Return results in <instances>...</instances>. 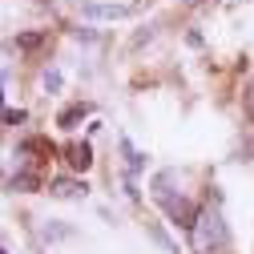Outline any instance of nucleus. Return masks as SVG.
Wrapping results in <instances>:
<instances>
[{
  "label": "nucleus",
  "mask_w": 254,
  "mask_h": 254,
  "mask_svg": "<svg viewBox=\"0 0 254 254\" xmlns=\"http://www.w3.org/2000/svg\"><path fill=\"white\" fill-rule=\"evenodd\" d=\"M153 198L157 202H162V210L178 222V226H194V218H198V210L194 206H190V198L182 194V174L178 170H162V174H157L153 178Z\"/></svg>",
  "instance_id": "nucleus-1"
},
{
  "label": "nucleus",
  "mask_w": 254,
  "mask_h": 254,
  "mask_svg": "<svg viewBox=\"0 0 254 254\" xmlns=\"http://www.w3.org/2000/svg\"><path fill=\"white\" fill-rule=\"evenodd\" d=\"M190 242H194V250H198V254H214V250H222V246L230 242L226 222H222L218 206H202V210H198L194 226H190Z\"/></svg>",
  "instance_id": "nucleus-2"
},
{
  "label": "nucleus",
  "mask_w": 254,
  "mask_h": 254,
  "mask_svg": "<svg viewBox=\"0 0 254 254\" xmlns=\"http://www.w3.org/2000/svg\"><path fill=\"white\" fill-rule=\"evenodd\" d=\"M49 194H53V198H81V194H85V182H77V178H57V182H49Z\"/></svg>",
  "instance_id": "nucleus-3"
},
{
  "label": "nucleus",
  "mask_w": 254,
  "mask_h": 254,
  "mask_svg": "<svg viewBox=\"0 0 254 254\" xmlns=\"http://www.w3.org/2000/svg\"><path fill=\"white\" fill-rule=\"evenodd\" d=\"M65 162H69L73 170H89V166H93V149H89L85 141H73V145L65 149Z\"/></svg>",
  "instance_id": "nucleus-4"
},
{
  "label": "nucleus",
  "mask_w": 254,
  "mask_h": 254,
  "mask_svg": "<svg viewBox=\"0 0 254 254\" xmlns=\"http://www.w3.org/2000/svg\"><path fill=\"white\" fill-rule=\"evenodd\" d=\"M85 16H101V20H117V16H129V4H81Z\"/></svg>",
  "instance_id": "nucleus-5"
},
{
  "label": "nucleus",
  "mask_w": 254,
  "mask_h": 254,
  "mask_svg": "<svg viewBox=\"0 0 254 254\" xmlns=\"http://www.w3.org/2000/svg\"><path fill=\"white\" fill-rule=\"evenodd\" d=\"M8 186H12V190H24V194H28V190H37V186H41V178H37L33 170H20V174L8 178Z\"/></svg>",
  "instance_id": "nucleus-6"
},
{
  "label": "nucleus",
  "mask_w": 254,
  "mask_h": 254,
  "mask_svg": "<svg viewBox=\"0 0 254 254\" xmlns=\"http://www.w3.org/2000/svg\"><path fill=\"white\" fill-rule=\"evenodd\" d=\"M81 117H85V105H69L57 121H61V129H77V121H81Z\"/></svg>",
  "instance_id": "nucleus-7"
},
{
  "label": "nucleus",
  "mask_w": 254,
  "mask_h": 254,
  "mask_svg": "<svg viewBox=\"0 0 254 254\" xmlns=\"http://www.w3.org/2000/svg\"><path fill=\"white\" fill-rule=\"evenodd\" d=\"M41 85H45L49 93H57V89H61V69H45V73H41Z\"/></svg>",
  "instance_id": "nucleus-8"
},
{
  "label": "nucleus",
  "mask_w": 254,
  "mask_h": 254,
  "mask_svg": "<svg viewBox=\"0 0 254 254\" xmlns=\"http://www.w3.org/2000/svg\"><path fill=\"white\" fill-rule=\"evenodd\" d=\"M149 234H153V238H157V242H162V246H166V250H170V254H178V246H174V242H170V238H166V230H162V226H157V222H149Z\"/></svg>",
  "instance_id": "nucleus-9"
},
{
  "label": "nucleus",
  "mask_w": 254,
  "mask_h": 254,
  "mask_svg": "<svg viewBox=\"0 0 254 254\" xmlns=\"http://www.w3.org/2000/svg\"><path fill=\"white\" fill-rule=\"evenodd\" d=\"M41 41H45V33H24V37H20L16 45H20V49H37Z\"/></svg>",
  "instance_id": "nucleus-10"
},
{
  "label": "nucleus",
  "mask_w": 254,
  "mask_h": 254,
  "mask_svg": "<svg viewBox=\"0 0 254 254\" xmlns=\"http://www.w3.org/2000/svg\"><path fill=\"white\" fill-rule=\"evenodd\" d=\"M4 121H8V125H16V121H24V113H20V109H8V113H4Z\"/></svg>",
  "instance_id": "nucleus-11"
}]
</instances>
